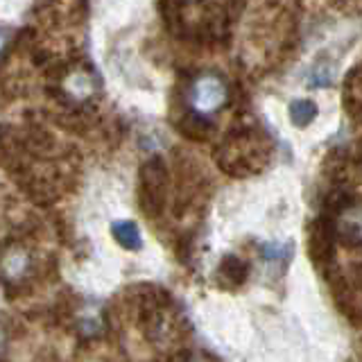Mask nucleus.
Segmentation results:
<instances>
[{
  "mask_svg": "<svg viewBox=\"0 0 362 362\" xmlns=\"http://www.w3.org/2000/svg\"><path fill=\"white\" fill-rule=\"evenodd\" d=\"M165 188H168V177L161 158H150L141 168V209L147 218H156L161 215L165 206Z\"/></svg>",
  "mask_w": 362,
  "mask_h": 362,
  "instance_id": "nucleus-1",
  "label": "nucleus"
},
{
  "mask_svg": "<svg viewBox=\"0 0 362 362\" xmlns=\"http://www.w3.org/2000/svg\"><path fill=\"white\" fill-rule=\"evenodd\" d=\"M315 116H317V107L313 105L310 100H299V102H294V105L290 107V118H292L294 124H297V127H305V124H310Z\"/></svg>",
  "mask_w": 362,
  "mask_h": 362,
  "instance_id": "nucleus-5",
  "label": "nucleus"
},
{
  "mask_svg": "<svg viewBox=\"0 0 362 362\" xmlns=\"http://www.w3.org/2000/svg\"><path fill=\"white\" fill-rule=\"evenodd\" d=\"M335 240H337V229L333 215H322L320 220H315L310 226L308 235V252L310 258L317 265H328L335 256Z\"/></svg>",
  "mask_w": 362,
  "mask_h": 362,
  "instance_id": "nucleus-2",
  "label": "nucleus"
},
{
  "mask_svg": "<svg viewBox=\"0 0 362 362\" xmlns=\"http://www.w3.org/2000/svg\"><path fill=\"white\" fill-rule=\"evenodd\" d=\"M263 258L269 260V263H286V260L290 258V249L279 247V245H267L263 249Z\"/></svg>",
  "mask_w": 362,
  "mask_h": 362,
  "instance_id": "nucleus-6",
  "label": "nucleus"
},
{
  "mask_svg": "<svg viewBox=\"0 0 362 362\" xmlns=\"http://www.w3.org/2000/svg\"><path fill=\"white\" fill-rule=\"evenodd\" d=\"M111 233H113V238H116V243H118L122 249H129V252H136V249H141V247H143L141 231H139V226H136V222H132V220L113 222Z\"/></svg>",
  "mask_w": 362,
  "mask_h": 362,
  "instance_id": "nucleus-3",
  "label": "nucleus"
},
{
  "mask_svg": "<svg viewBox=\"0 0 362 362\" xmlns=\"http://www.w3.org/2000/svg\"><path fill=\"white\" fill-rule=\"evenodd\" d=\"M249 276V267L238 256H224L220 263V279L231 286H243Z\"/></svg>",
  "mask_w": 362,
  "mask_h": 362,
  "instance_id": "nucleus-4",
  "label": "nucleus"
}]
</instances>
